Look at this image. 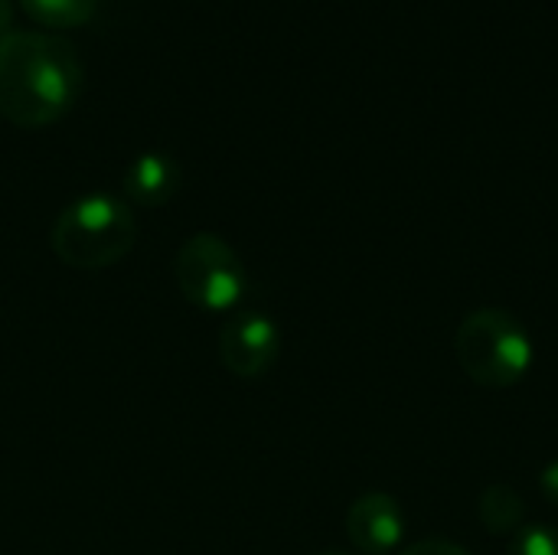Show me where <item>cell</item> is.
I'll return each mask as SVG.
<instances>
[{"label":"cell","instance_id":"obj_1","mask_svg":"<svg viewBox=\"0 0 558 555\" xmlns=\"http://www.w3.org/2000/svg\"><path fill=\"white\" fill-rule=\"evenodd\" d=\"M82 92L75 46L46 29H7L0 36V114L20 128L59 121Z\"/></svg>","mask_w":558,"mask_h":555},{"label":"cell","instance_id":"obj_2","mask_svg":"<svg viewBox=\"0 0 558 555\" xmlns=\"http://www.w3.org/2000/svg\"><path fill=\"white\" fill-rule=\"evenodd\" d=\"M137 239L134 213L111 193H85L72 200L52 222L49 242L62 265L101 272L118 265Z\"/></svg>","mask_w":558,"mask_h":555},{"label":"cell","instance_id":"obj_3","mask_svg":"<svg viewBox=\"0 0 558 555\" xmlns=\"http://www.w3.org/2000/svg\"><path fill=\"white\" fill-rule=\"evenodd\" d=\"M454 357L477 386L510 389L533 370L536 347L517 314L504 307H477L454 334Z\"/></svg>","mask_w":558,"mask_h":555},{"label":"cell","instance_id":"obj_4","mask_svg":"<svg viewBox=\"0 0 558 555\" xmlns=\"http://www.w3.org/2000/svg\"><path fill=\"white\" fill-rule=\"evenodd\" d=\"M180 294L209 314H226L245 298V265L235 249L216 232L190 236L173 262Z\"/></svg>","mask_w":558,"mask_h":555},{"label":"cell","instance_id":"obj_5","mask_svg":"<svg viewBox=\"0 0 558 555\" xmlns=\"http://www.w3.org/2000/svg\"><path fill=\"white\" fill-rule=\"evenodd\" d=\"M219 357L232 376L258 379L281 357V330L262 311H239L219 330Z\"/></svg>","mask_w":558,"mask_h":555},{"label":"cell","instance_id":"obj_6","mask_svg":"<svg viewBox=\"0 0 558 555\" xmlns=\"http://www.w3.org/2000/svg\"><path fill=\"white\" fill-rule=\"evenodd\" d=\"M347 536L363 555L396 553L405 540V510L392 494H360L347 510Z\"/></svg>","mask_w":558,"mask_h":555},{"label":"cell","instance_id":"obj_7","mask_svg":"<svg viewBox=\"0 0 558 555\" xmlns=\"http://www.w3.org/2000/svg\"><path fill=\"white\" fill-rule=\"evenodd\" d=\"M180 190V167L163 150H147L134 157L124 170V193L137 206H163Z\"/></svg>","mask_w":558,"mask_h":555},{"label":"cell","instance_id":"obj_8","mask_svg":"<svg viewBox=\"0 0 558 555\" xmlns=\"http://www.w3.org/2000/svg\"><path fill=\"white\" fill-rule=\"evenodd\" d=\"M477 517L490 536H517L526 527V500L510 484H490L477 500Z\"/></svg>","mask_w":558,"mask_h":555},{"label":"cell","instance_id":"obj_9","mask_svg":"<svg viewBox=\"0 0 558 555\" xmlns=\"http://www.w3.org/2000/svg\"><path fill=\"white\" fill-rule=\"evenodd\" d=\"M20 3L36 23H43L49 29L82 26L92 20V13L98 7V0H20Z\"/></svg>","mask_w":558,"mask_h":555},{"label":"cell","instance_id":"obj_10","mask_svg":"<svg viewBox=\"0 0 558 555\" xmlns=\"http://www.w3.org/2000/svg\"><path fill=\"white\" fill-rule=\"evenodd\" d=\"M507 555H558V530L553 523H530L510 540Z\"/></svg>","mask_w":558,"mask_h":555},{"label":"cell","instance_id":"obj_11","mask_svg":"<svg viewBox=\"0 0 558 555\" xmlns=\"http://www.w3.org/2000/svg\"><path fill=\"white\" fill-rule=\"evenodd\" d=\"M399 555H471L461 543L451 540H422L415 546H405Z\"/></svg>","mask_w":558,"mask_h":555},{"label":"cell","instance_id":"obj_12","mask_svg":"<svg viewBox=\"0 0 558 555\" xmlns=\"http://www.w3.org/2000/svg\"><path fill=\"white\" fill-rule=\"evenodd\" d=\"M539 491H543V497H546L553 507H558V461L543 468V474H539Z\"/></svg>","mask_w":558,"mask_h":555},{"label":"cell","instance_id":"obj_13","mask_svg":"<svg viewBox=\"0 0 558 555\" xmlns=\"http://www.w3.org/2000/svg\"><path fill=\"white\" fill-rule=\"evenodd\" d=\"M10 20H13V0H0V36L10 29Z\"/></svg>","mask_w":558,"mask_h":555},{"label":"cell","instance_id":"obj_14","mask_svg":"<svg viewBox=\"0 0 558 555\" xmlns=\"http://www.w3.org/2000/svg\"><path fill=\"white\" fill-rule=\"evenodd\" d=\"M320 555H353V553H340V550H330V553H320Z\"/></svg>","mask_w":558,"mask_h":555}]
</instances>
